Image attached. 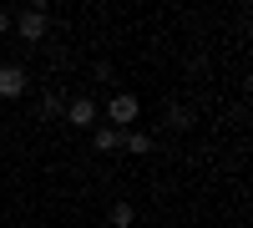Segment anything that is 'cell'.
<instances>
[{
	"label": "cell",
	"instance_id": "obj_1",
	"mask_svg": "<svg viewBox=\"0 0 253 228\" xmlns=\"http://www.w3.org/2000/svg\"><path fill=\"white\" fill-rule=\"evenodd\" d=\"M10 31L20 41H41V36H46V0H31L26 10H15L10 15Z\"/></svg>",
	"mask_w": 253,
	"mask_h": 228
},
{
	"label": "cell",
	"instance_id": "obj_2",
	"mask_svg": "<svg viewBox=\"0 0 253 228\" xmlns=\"http://www.w3.org/2000/svg\"><path fill=\"white\" fill-rule=\"evenodd\" d=\"M142 117V101L132 96V91H117L112 101H107V127H117V132H126L132 122Z\"/></svg>",
	"mask_w": 253,
	"mask_h": 228
},
{
	"label": "cell",
	"instance_id": "obj_3",
	"mask_svg": "<svg viewBox=\"0 0 253 228\" xmlns=\"http://www.w3.org/2000/svg\"><path fill=\"white\" fill-rule=\"evenodd\" d=\"M61 117H66V127H76V132H91V127H96V117H101V107H96L91 96H71Z\"/></svg>",
	"mask_w": 253,
	"mask_h": 228
},
{
	"label": "cell",
	"instance_id": "obj_4",
	"mask_svg": "<svg viewBox=\"0 0 253 228\" xmlns=\"http://www.w3.org/2000/svg\"><path fill=\"white\" fill-rule=\"evenodd\" d=\"M26 87H31V76L20 71V66H0V96H5V101H15Z\"/></svg>",
	"mask_w": 253,
	"mask_h": 228
},
{
	"label": "cell",
	"instance_id": "obj_5",
	"mask_svg": "<svg viewBox=\"0 0 253 228\" xmlns=\"http://www.w3.org/2000/svg\"><path fill=\"white\" fill-rule=\"evenodd\" d=\"M91 142H96V152H122V132L117 127H91Z\"/></svg>",
	"mask_w": 253,
	"mask_h": 228
},
{
	"label": "cell",
	"instance_id": "obj_6",
	"mask_svg": "<svg viewBox=\"0 0 253 228\" xmlns=\"http://www.w3.org/2000/svg\"><path fill=\"white\" fill-rule=\"evenodd\" d=\"M122 147L137 152V157H147V152H152V132H122Z\"/></svg>",
	"mask_w": 253,
	"mask_h": 228
},
{
	"label": "cell",
	"instance_id": "obj_7",
	"mask_svg": "<svg viewBox=\"0 0 253 228\" xmlns=\"http://www.w3.org/2000/svg\"><path fill=\"white\" fill-rule=\"evenodd\" d=\"M107 218H112V228H132L137 223V208H132V203H112Z\"/></svg>",
	"mask_w": 253,
	"mask_h": 228
},
{
	"label": "cell",
	"instance_id": "obj_8",
	"mask_svg": "<svg viewBox=\"0 0 253 228\" xmlns=\"http://www.w3.org/2000/svg\"><path fill=\"white\" fill-rule=\"evenodd\" d=\"M61 112H66V96H61V91H46V96H41V117H61Z\"/></svg>",
	"mask_w": 253,
	"mask_h": 228
},
{
	"label": "cell",
	"instance_id": "obj_9",
	"mask_svg": "<svg viewBox=\"0 0 253 228\" xmlns=\"http://www.w3.org/2000/svg\"><path fill=\"white\" fill-rule=\"evenodd\" d=\"M167 127H172V132H187V127H193V112H187V107H167Z\"/></svg>",
	"mask_w": 253,
	"mask_h": 228
},
{
	"label": "cell",
	"instance_id": "obj_10",
	"mask_svg": "<svg viewBox=\"0 0 253 228\" xmlns=\"http://www.w3.org/2000/svg\"><path fill=\"white\" fill-rule=\"evenodd\" d=\"M10 31V10H0V36H5Z\"/></svg>",
	"mask_w": 253,
	"mask_h": 228
}]
</instances>
